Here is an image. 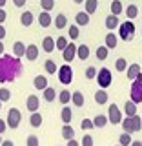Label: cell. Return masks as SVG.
Segmentation results:
<instances>
[{"instance_id":"cell-33","label":"cell","mask_w":142,"mask_h":146,"mask_svg":"<svg viewBox=\"0 0 142 146\" xmlns=\"http://www.w3.org/2000/svg\"><path fill=\"white\" fill-rule=\"evenodd\" d=\"M131 141H133V139H131V133H129V131H124V133L118 137V143H120L122 146H129Z\"/></svg>"},{"instance_id":"cell-28","label":"cell","mask_w":142,"mask_h":146,"mask_svg":"<svg viewBox=\"0 0 142 146\" xmlns=\"http://www.w3.org/2000/svg\"><path fill=\"white\" fill-rule=\"evenodd\" d=\"M95 102L100 104V106H102V104H106L108 102V93L104 90H98L97 93H95Z\"/></svg>"},{"instance_id":"cell-34","label":"cell","mask_w":142,"mask_h":146,"mask_svg":"<svg viewBox=\"0 0 142 146\" xmlns=\"http://www.w3.org/2000/svg\"><path fill=\"white\" fill-rule=\"evenodd\" d=\"M108 53H109V49L106 48V46H100V48L97 49V58H98V60H106Z\"/></svg>"},{"instance_id":"cell-43","label":"cell","mask_w":142,"mask_h":146,"mask_svg":"<svg viewBox=\"0 0 142 146\" xmlns=\"http://www.w3.org/2000/svg\"><path fill=\"white\" fill-rule=\"evenodd\" d=\"M80 126H82V130H93L95 128V124H93V121H89V119H84V121L80 122Z\"/></svg>"},{"instance_id":"cell-26","label":"cell","mask_w":142,"mask_h":146,"mask_svg":"<svg viewBox=\"0 0 142 146\" xmlns=\"http://www.w3.org/2000/svg\"><path fill=\"white\" fill-rule=\"evenodd\" d=\"M29 124L33 126V128L42 126V115H40V113H36V111H33V113H31V117H29Z\"/></svg>"},{"instance_id":"cell-14","label":"cell","mask_w":142,"mask_h":146,"mask_svg":"<svg viewBox=\"0 0 142 146\" xmlns=\"http://www.w3.org/2000/svg\"><path fill=\"white\" fill-rule=\"evenodd\" d=\"M33 84H35V88H36V90L44 91L46 88H48V79H46L44 75H36V77H35V80H33Z\"/></svg>"},{"instance_id":"cell-20","label":"cell","mask_w":142,"mask_h":146,"mask_svg":"<svg viewBox=\"0 0 142 146\" xmlns=\"http://www.w3.org/2000/svg\"><path fill=\"white\" fill-rule=\"evenodd\" d=\"M20 24L24 26V27H29L31 24H33V13L31 11H24L20 15Z\"/></svg>"},{"instance_id":"cell-12","label":"cell","mask_w":142,"mask_h":146,"mask_svg":"<svg viewBox=\"0 0 142 146\" xmlns=\"http://www.w3.org/2000/svg\"><path fill=\"white\" fill-rule=\"evenodd\" d=\"M24 57H27V60H36L38 58V48H36L35 44H29L26 48V55Z\"/></svg>"},{"instance_id":"cell-11","label":"cell","mask_w":142,"mask_h":146,"mask_svg":"<svg viewBox=\"0 0 142 146\" xmlns=\"http://www.w3.org/2000/svg\"><path fill=\"white\" fill-rule=\"evenodd\" d=\"M38 24L42 27H48V26L53 24V18H51V15H49V11H42L38 15Z\"/></svg>"},{"instance_id":"cell-35","label":"cell","mask_w":142,"mask_h":146,"mask_svg":"<svg viewBox=\"0 0 142 146\" xmlns=\"http://www.w3.org/2000/svg\"><path fill=\"white\" fill-rule=\"evenodd\" d=\"M58 100H60L62 104L71 102V93H69L67 90H62V91H60V95H58Z\"/></svg>"},{"instance_id":"cell-48","label":"cell","mask_w":142,"mask_h":146,"mask_svg":"<svg viewBox=\"0 0 142 146\" xmlns=\"http://www.w3.org/2000/svg\"><path fill=\"white\" fill-rule=\"evenodd\" d=\"M4 38H6V27L0 24V40H4Z\"/></svg>"},{"instance_id":"cell-9","label":"cell","mask_w":142,"mask_h":146,"mask_svg":"<svg viewBox=\"0 0 142 146\" xmlns=\"http://www.w3.org/2000/svg\"><path fill=\"white\" fill-rule=\"evenodd\" d=\"M62 57H64V60L69 64L73 58L77 57V46H75V44H67V46H66V49L62 51Z\"/></svg>"},{"instance_id":"cell-25","label":"cell","mask_w":142,"mask_h":146,"mask_svg":"<svg viewBox=\"0 0 142 146\" xmlns=\"http://www.w3.org/2000/svg\"><path fill=\"white\" fill-rule=\"evenodd\" d=\"M126 17L129 18V20H133V18L139 17V7L135 6V4H129V6L126 7Z\"/></svg>"},{"instance_id":"cell-23","label":"cell","mask_w":142,"mask_h":146,"mask_svg":"<svg viewBox=\"0 0 142 146\" xmlns=\"http://www.w3.org/2000/svg\"><path fill=\"white\" fill-rule=\"evenodd\" d=\"M42 49L46 53H51L55 49V40L51 38V36H46V38L42 40Z\"/></svg>"},{"instance_id":"cell-24","label":"cell","mask_w":142,"mask_h":146,"mask_svg":"<svg viewBox=\"0 0 142 146\" xmlns=\"http://www.w3.org/2000/svg\"><path fill=\"white\" fill-rule=\"evenodd\" d=\"M62 137H64L66 141H69V139H73V137H75V130H73L71 124H64V126H62Z\"/></svg>"},{"instance_id":"cell-22","label":"cell","mask_w":142,"mask_h":146,"mask_svg":"<svg viewBox=\"0 0 142 146\" xmlns=\"http://www.w3.org/2000/svg\"><path fill=\"white\" fill-rule=\"evenodd\" d=\"M118 26H120V22H118V17L117 15H109L106 18V27H108V29H117Z\"/></svg>"},{"instance_id":"cell-55","label":"cell","mask_w":142,"mask_h":146,"mask_svg":"<svg viewBox=\"0 0 142 146\" xmlns=\"http://www.w3.org/2000/svg\"><path fill=\"white\" fill-rule=\"evenodd\" d=\"M6 2H7V0H0V7H4V6H6Z\"/></svg>"},{"instance_id":"cell-51","label":"cell","mask_w":142,"mask_h":146,"mask_svg":"<svg viewBox=\"0 0 142 146\" xmlns=\"http://www.w3.org/2000/svg\"><path fill=\"white\" fill-rule=\"evenodd\" d=\"M77 144H79V143H77L75 139H69V141H67V146H77Z\"/></svg>"},{"instance_id":"cell-27","label":"cell","mask_w":142,"mask_h":146,"mask_svg":"<svg viewBox=\"0 0 142 146\" xmlns=\"http://www.w3.org/2000/svg\"><path fill=\"white\" fill-rule=\"evenodd\" d=\"M53 24H55L57 29H62V27L67 26V17L66 15H57V18L53 20Z\"/></svg>"},{"instance_id":"cell-7","label":"cell","mask_w":142,"mask_h":146,"mask_svg":"<svg viewBox=\"0 0 142 146\" xmlns=\"http://www.w3.org/2000/svg\"><path fill=\"white\" fill-rule=\"evenodd\" d=\"M20 119H22V115H20V110H17V108H11L7 111V126L9 128H18V124H20Z\"/></svg>"},{"instance_id":"cell-44","label":"cell","mask_w":142,"mask_h":146,"mask_svg":"<svg viewBox=\"0 0 142 146\" xmlns=\"http://www.w3.org/2000/svg\"><path fill=\"white\" fill-rule=\"evenodd\" d=\"M26 144L27 146H38V137H36V135H29L26 139Z\"/></svg>"},{"instance_id":"cell-18","label":"cell","mask_w":142,"mask_h":146,"mask_svg":"<svg viewBox=\"0 0 142 146\" xmlns=\"http://www.w3.org/2000/svg\"><path fill=\"white\" fill-rule=\"evenodd\" d=\"M75 20H77V26H88L89 24V15L86 11H80L75 15Z\"/></svg>"},{"instance_id":"cell-49","label":"cell","mask_w":142,"mask_h":146,"mask_svg":"<svg viewBox=\"0 0 142 146\" xmlns=\"http://www.w3.org/2000/svg\"><path fill=\"white\" fill-rule=\"evenodd\" d=\"M6 128H7V122L0 119V133H2V131H6Z\"/></svg>"},{"instance_id":"cell-5","label":"cell","mask_w":142,"mask_h":146,"mask_svg":"<svg viewBox=\"0 0 142 146\" xmlns=\"http://www.w3.org/2000/svg\"><path fill=\"white\" fill-rule=\"evenodd\" d=\"M58 80H60L64 86H67V84L73 82V70H71V66L67 62L58 68Z\"/></svg>"},{"instance_id":"cell-6","label":"cell","mask_w":142,"mask_h":146,"mask_svg":"<svg viewBox=\"0 0 142 146\" xmlns=\"http://www.w3.org/2000/svg\"><path fill=\"white\" fill-rule=\"evenodd\" d=\"M97 82H98V86L100 88H108L109 84H111V80H113V73L108 70V68H102L100 71H97Z\"/></svg>"},{"instance_id":"cell-58","label":"cell","mask_w":142,"mask_h":146,"mask_svg":"<svg viewBox=\"0 0 142 146\" xmlns=\"http://www.w3.org/2000/svg\"><path fill=\"white\" fill-rule=\"evenodd\" d=\"M0 108H2V100H0Z\"/></svg>"},{"instance_id":"cell-2","label":"cell","mask_w":142,"mask_h":146,"mask_svg":"<svg viewBox=\"0 0 142 146\" xmlns=\"http://www.w3.org/2000/svg\"><path fill=\"white\" fill-rule=\"evenodd\" d=\"M122 128H124V131H129V133H133V131H140L142 130V119L137 115H131V117H124L122 119Z\"/></svg>"},{"instance_id":"cell-41","label":"cell","mask_w":142,"mask_h":146,"mask_svg":"<svg viewBox=\"0 0 142 146\" xmlns=\"http://www.w3.org/2000/svg\"><path fill=\"white\" fill-rule=\"evenodd\" d=\"M9 97H11V91L7 88H0V100L6 102V100H9Z\"/></svg>"},{"instance_id":"cell-30","label":"cell","mask_w":142,"mask_h":146,"mask_svg":"<svg viewBox=\"0 0 142 146\" xmlns=\"http://www.w3.org/2000/svg\"><path fill=\"white\" fill-rule=\"evenodd\" d=\"M98 7V0H86V13L88 15H93Z\"/></svg>"},{"instance_id":"cell-15","label":"cell","mask_w":142,"mask_h":146,"mask_svg":"<svg viewBox=\"0 0 142 146\" xmlns=\"http://www.w3.org/2000/svg\"><path fill=\"white\" fill-rule=\"evenodd\" d=\"M126 71H127V73H126L127 79H129V80H135L137 75L140 73V66H139V64H131L129 68H126Z\"/></svg>"},{"instance_id":"cell-17","label":"cell","mask_w":142,"mask_h":146,"mask_svg":"<svg viewBox=\"0 0 142 146\" xmlns=\"http://www.w3.org/2000/svg\"><path fill=\"white\" fill-rule=\"evenodd\" d=\"M117 44H118V36L115 33H108L106 35V48L108 49H115Z\"/></svg>"},{"instance_id":"cell-57","label":"cell","mask_w":142,"mask_h":146,"mask_svg":"<svg viewBox=\"0 0 142 146\" xmlns=\"http://www.w3.org/2000/svg\"><path fill=\"white\" fill-rule=\"evenodd\" d=\"M0 144H2V133H0Z\"/></svg>"},{"instance_id":"cell-52","label":"cell","mask_w":142,"mask_h":146,"mask_svg":"<svg viewBox=\"0 0 142 146\" xmlns=\"http://www.w3.org/2000/svg\"><path fill=\"white\" fill-rule=\"evenodd\" d=\"M4 146H13V141H2Z\"/></svg>"},{"instance_id":"cell-8","label":"cell","mask_w":142,"mask_h":146,"mask_svg":"<svg viewBox=\"0 0 142 146\" xmlns=\"http://www.w3.org/2000/svg\"><path fill=\"white\" fill-rule=\"evenodd\" d=\"M108 121L111 122V124H120L122 122V113H120V110H118L117 104H111L108 110Z\"/></svg>"},{"instance_id":"cell-36","label":"cell","mask_w":142,"mask_h":146,"mask_svg":"<svg viewBox=\"0 0 142 146\" xmlns=\"http://www.w3.org/2000/svg\"><path fill=\"white\" fill-rule=\"evenodd\" d=\"M66 46H67V38H66V36H58L57 42H55V48L60 49V51H64V49H66Z\"/></svg>"},{"instance_id":"cell-37","label":"cell","mask_w":142,"mask_h":146,"mask_svg":"<svg viewBox=\"0 0 142 146\" xmlns=\"http://www.w3.org/2000/svg\"><path fill=\"white\" fill-rule=\"evenodd\" d=\"M55 97H57V91H55L53 88H46L44 90V99L46 100H49V102H51V100H55Z\"/></svg>"},{"instance_id":"cell-19","label":"cell","mask_w":142,"mask_h":146,"mask_svg":"<svg viewBox=\"0 0 142 146\" xmlns=\"http://www.w3.org/2000/svg\"><path fill=\"white\" fill-rule=\"evenodd\" d=\"M13 53H15V57H24L26 55V44L24 42H20V40H18V42H15L13 44Z\"/></svg>"},{"instance_id":"cell-31","label":"cell","mask_w":142,"mask_h":146,"mask_svg":"<svg viewBox=\"0 0 142 146\" xmlns=\"http://www.w3.org/2000/svg\"><path fill=\"white\" fill-rule=\"evenodd\" d=\"M93 124H95V128H104V126L108 124V117L100 113V115H97V117L93 119Z\"/></svg>"},{"instance_id":"cell-53","label":"cell","mask_w":142,"mask_h":146,"mask_svg":"<svg viewBox=\"0 0 142 146\" xmlns=\"http://www.w3.org/2000/svg\"><path fill=\"white\" fill-rule=\"evenodd\" d=\"M2 55H4V42L0 40V57H2Z\"/></svg>"},{"instance_id":"cell-16","label":"cell","mask_w":142,"mask_h":146,"mask_svg":"<svg viewBox=\"0 0 142 146\" xmlns=\"http://www.w3.org/2000/svg\"><path fill=\"white\" fill-rule=\"evenodd\" d=\"M71 102L75 104L77 108H82L84 106V95H82V91H75V93H71Z\"/></svg>"},{"instance_id":"cell-3","label":"cell","mask_w":142,"mask_h":146,"mask_svg":"<svg viewBox=\"0 0 142 146\" xmlns=\"http://www.w3.org/2000/svg\"><path fill=\"white\" fill-rule=\"evenodd\" d=\"M118 36H120L122 40H126V42L133 40V36H135V24L133 22L127 20V22L118 26Z\"/></svg>"},{"instance_id":"cell-21","label":"cell","mask_w":142,"mask_h":146,"mask_svg":"<svg viewBox=\"0 0 142 146\" xmlns=\"http://www.w3.org/2000/svg\"><path fill=\"white\" fill-rule=\"evenodd\" d=\"M77 57L80 58V60H86V58H89V48L86 44H80L79 48H77Z\"/></svg>"},{"instance_id":"cell-1","label":"cell","mask_w":142,"mask_h":146,"mask_svg":"<svg viewBox=\"0 0 142 146\" xmlns=\"http://www.w3.org/2000/svg\"><path fill=\"white\" fill-rule=\"evenodd\" d=\"M22 73V62L18 57L2 55L0 57V82H13Z\"/></svg>"},{"instance_id":"cell-56","label":"cell","mask_w":142,"mask_h":146,"mask_svg":"<svg viewBox=\"0 0 142 146\" xmlns=\"http://www.w3.org/2000/svg\"><path fill=\"white\" fill-rule=\"evenodd\" d=\"M73 2H77V4H82V2H86V0H73Z\"/></svg>"},{"instance_id":"cell-45","label":"cell","mask_w":142,"mask_h":146,"mask_svg":"<svg viewBox=\"0 0 142 146\" xmlns=\"http://www.w3.org/2000/svg\"><path fill=\"white\" fill-rule=\"evenodd\" d=\"M97 77V70H95L93 66H89L88 70H86V79H95Z\"/></svg>"},{"instance_id":"cell-29","label":"cell","mask_w":142,"mask_h":146,"mask_svg":"<svg viewBox=\"0 0 142 146\" xmlns=\"http://www.w3.org/2000/svg\"><path fill=\"white\" fill-rule=\"evenodd\" d=\"M124 111H126V115H127V117L135 115V113H137V104L133 102V100H127V102L124 104Z\"/></svg>"},{"instance_id":"cell-10","label":"cell","mask_w":142,"mask_h":146,"mask_svg":"<svg viewBox=\"0 0 142 146\" xmlns=\"http://www.w3.org/2000/svg\"><path fill=\"white\" fill-rule=\"evenodd\" d=\"M26 106H27V110H29L31 113L36 111V110H38V106H40L38 97H36V95H29V97H27V100H26Z\"/></svg>"},{"instance_id":"cell-40","label":"cell","mask_w":142,"mask_h":146,"mask_svg":"<svg viewBox=\"0 0 142 146\" xmlns=\"http://www.w3.org/2000/svg\"><path fill=\"white\" fill-rule=\"evenodd\" d=\"M44 66H46V71H48V73H57L58 71L57 70V64H55L53 60H46Z\"/></svg>"},{"instance_id":"cell-54","label":"cell","mask_w":142,"mask_h":146,"mask_svg":"<svg viewBox=\"0 0 142 146\" xmlns=\"http://www.w3.org/2000/svg\"><path fill=\"white\" fill-rule=\"evenodd\" d=\"M131 144H135V146H142L140 141H131Z\"/></svg>"},{"instance_id":"cell-50","label":"cell","mask_w":142,"mask_h":146,"mask_svg":"<svg viewBox=\"0 0 142 146\" xmlns=\"http://www.w3.org/2000/svg\"><path fill=\"white\" fill-rule=\"evenodd\" d=\"M13 4H15L17 7H22V6L26 4V0H13Z\"/></svg>"},{"instance_id":"cell-39","label":"cell","mask_w":142,"mask_h":146,"mask_svg":"<svg viewBox=\"0 0 142 146\" xmlns=\"http://www.w3.org/2000/svg\"><path fill=\"white\" fill-rule=\"evenodd\" d=\"M55 6V0H40V7H42V11H51Z\"/></svg>"},{"instance_id":"cell-38","label":"cell","mask_w":142,"mask_h":146,"mask_svg":"<svg viewBox=\"0 0 142 146\" xmlns=\"http://www.w3.org/2000/svg\"><path fill=\"white\" fill-rule=\"evenodd\" d=\"M126 68H127V60H126V58H117L115 70L117 71H126Z\"/></svg>"},{"instance_id":"cell-42","label":"cell","mask_w":142,"mask_h":146,"mask_svg":"<svg viewBox=\"0 0 142 146\" xmlns=\"http://www.w3.org/2000/svg\"><path fill=\"white\" fill-rule=\"evenodd\" d=\"M67 31H69V36H71V40H77V38H79V35H80V31H79V26H71Z\"/></svg>"},{"instance_id":"cell-32","label":"cell","mask_w":142,"mask_h":146,"mask_svg":"<svg viewBox=\"0 0 142 146\" xmlns=\"http://www.w3.org/2000/svg\"><path fill=\"white\" fill-rule=\"evenodd\" d=\"M109 7H111V15H117L118 17L122 13V2H120V0H113Z\"/></svg>"},{"instance_id":"cell-4","label":"cell","mask_w":142,"mask_h":146,"mask_svg":"<svg viewBox=\"0 0 142 146\" xmlns=\"http://www.w3.org/2000/svg\"><path fill=\"white\" fill-rule=\"evenodd\" d=\"M131 100L135 104L142 102V73H139L137 79L131 82Z\"/></svg>"},{"instance_id":"cell-13","label":"cell","mask_w":142,"mask_h":146,"mask_svg":"<svg viewBox=\"0 0 142 146\" xmlns=\"http://www.w3.org/2000/svg\"><path fill=\"white\" fill-rule=\"evenodd\" d=\"M60 117H62L64 124H71V119H73V111H71V108L64 104V108H62V111H60Z\"/></svg>"},{"instance_id":"cell-46","label":"cell","mask_w":142,"mask_h":146,"mask_svg":"<svg viewBox=\"0 0 142 146\" xmlns=\"http://www.w3.org/2000/svg\"><path fill=\"white\" fill-rule=\"evenodd\" d=\"M82 144H84V146H93V137L86 133V135H84V139H82Z\"/></svg>"},{"instance_id":"cell-47","label":"cell","mask_w":142,"mask_h":146,"mask_svg":"<svg viewBox=\"0 0 142 146\" xmlns=\"http://www.w3.org/2000/svg\"><path fill=\"white\" fill-rule=\"evenodd\" d=\"M6 18H7V13H6V11H4V9H2V7H0V24H2V22H4V20H6Z\"/></svg>"}]
</instances>
